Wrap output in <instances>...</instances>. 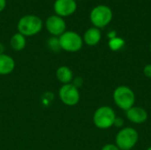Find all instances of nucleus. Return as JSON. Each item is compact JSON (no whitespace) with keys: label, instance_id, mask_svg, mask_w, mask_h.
Returning a JSON list of instances; mask_svg holds the SVG:
<instances>
[{"label":"nucleus","instance_id":"f257e3e1","mask_svg":"<svg viewBox=\"0 0 151 150\" xmlns=\"http://www.w3.org/2000/svg\"><path fill=\"white\" fill-rule=\"evenodd\" d=\"M42 20L40 17L34 14H27L21 17L17 24L18 33L24 36H34L42 29Z\"/></svg>","mask_w":151,"mask_h":150},{"label":"nucleus","instance_id":"f03ea898","mask_svg":"<svg viewBox=\"0 0 151 150\" xmlns=\"http://www.w3.org/2000/svg\"><path fill=\"white\" fill-rule=\"evenodd\" d=\"M113 101L119 109L127 111L134 106V92L127 86H119L113 91Z\"/></svg>","mask_w":151,"mask_h":150},{"label":"nucleus","instance_id":"7ed1b4c3","mask_svg":"<svg viewBox=\"0 0 151 150\" xmlns=\"http://www.w3.org/2000/svg\"><path fill=\"white\" fill-rule=\"evenodd\" d=\"M139 141V133L133 127L121 128L116 135L115 144L120 150H131Z\"/></svg>","mask_w":151,"mask_h":150},{"label":"nucleus","instance_id":"20e7f679","mask_svg":"<svg viewBox=\"0 0 151 150\" xmlns=\"http://www.w3.org/2000/svg\"><path fill=\"white\" fill-rule=\"evenodd\" d=\"M113 13L111 9L105 4H98L95 6L89 14L91 23L95 27L104 28L108 26L112 20Z\"/></svg>","mask_w":151,"mask_h":150},{"label":"nucleus","instance_id":"39448f33","mask_svg":"<svg viewBox=\"0 0 151 150\" xmlns=\"http://www.w3.org/2000/svg\"><path fill=\"white\" fill-rule=\"evenodd\" d=\"M116 118L115 111L109 106H101L95 111L93 115L94 125L102 130H106L113 126Z\"/></svg>","mask_w":151,"mask_h":150},{"label":"nucleus","instance_id":"423d86ee","mask_svg":"<svg viewBox=\"0 0 151 150\" xmlns=\"http://www.w3.org/2000/svg\"><path fill=\"white\" fill-rule=\"evenodd\" d=\"M59 44L61 50L66 52H78L83 46L82 37L74 31H65L59 37Z\"/></svg>","mask_w":151,"mask_h":150},{"label":"nucleus","instance_id":"0eeeda50","mask_svg":"<svg viewBox=\"0 0 151 150\" xmlns=\"http://www.w3.org/2000/svg\"><path fill=\"white\" fill-rule=\"evenodd\" d=\"M60 101L67 106L76 105L81 99L79 88L74 87L72 83L62 85L58 91Z\"/></svg>","mask_w":151,"mask_h":150},{"label":"nucleus","instance_id":"6e6552de","mask_svg":"<svg viewBox=\"0 0 151 150\" xmlns=\"http://www.w3.org/2000/svg\"><path fill=\"white\" fill-rule=\"evenodd\" d=\"M45 27L52 36L59 37L66 31V23L64 18L54 14L47 18L45 21Z\"/></svg>","mask_w":151,"mask_h":150},{"label":"nucleus","instance_id":"1a4fd4ad","mask_svg":"<svg viewBox=\"0 0 151 150\" xmlns=\"http://www.w3.org/2000/svg\"><path fill=\"white\" fill-rule=\"evenodd\" d=\"M55 14L65 18L73 15L77 10V3L75 0H56L53 4Z\"/></svg>","mask_w":151,"mask_h":150},{"label":"nucleus","instance_id":"9d476101","mask_svg":"<svg viewBox=\"0 0 151 150\" xmlns=\"http://www.w3.org/2000/svg\"><path fill=\"white\" fill-rule=\"evenodd\" d=\"M127 118L132 123L136 125H141L147 121L148 112L142 107L133 106L128 111H127Z\"/></svg>","mask_w":151,"mask_h":150},{"label":"nucleus","instance_id":"9b49d317","mask_svg":"<svg viewBox=\"0 0 151 150\" xmlns=\"http://www.w3.org/2000/svg\"><path fill=\"white\" fill-rule=\"evenodd\" d=\"M102 38V34L99 28L92 27H89L83 34V42L88 46H96L97 45Z\"/></svg>","mask_w":151,"mask_h":150},{"label":"nucleus","instance_id":"f8f14e48","mask_svg":"<svg viewBox=\"0 0 151 150\" xmlns=\"http://www.w3.org/2000/svg\"><path fill=\"white\" fill-rule=\"evenodd\" d=\"M15 69L14 59L7 54H0V75H8Z\"/></svg>","mask_w":151,"mask_h":150},{"label":"nucleus","instance_id":"ddd939ff","mask_svg":"<svg viewBox=\"0 0 151 150\" xmlns=\"http://www.w3.org/2000/svg\"><path fill=\"white\" fill-rule=\"evenodd\" d=\"M56 77L58 80V81L61 82L63 85L70 84L73 80V73L71 68H69L66 65H62L57 69Z\"/></svg>","mask_w":151,"mask_h":150},{"label":"nucleus","instance_id":"4468645a","mask_svg":"<svg viewBox=\"0 0 151 150\" xmlns=\"http://www.w3.org/2000/svg\"><path fill=\"white\" fill-rule=\"evenodd\" d=\"M10 45H11L12 49L16 51L23 50L27 45L26 36H24L23 34H21L19 33L14 34L10 39Z\"/></svg>","mask_w":151,"mask_h":150},{"label":"nucleus","instance_id":"2eb2a0df","mask_svg":"<svg viewBox=\"0 0 151 150\" xmlns=\"http://www.w3.org/2000/svg\"><path fill=\"white\" fill-rule=\"evenodd\" d=\"M108 46L112 51H118L125 46V40L121 37L117 36L109 40Z\"/></svg>","mask_w":151,"mask_h":150},{"label":"nucleus","instance_id":"dca6fc26","mask_svg":"<svg viewBox=\"0 0 151 150\" xmlns=\"http://www.w3.org/2000/svg\"><path fill=\"white\" fill-rule=\"evenodd\" d=\"M47 45L49 47L50 50H51L54 52H58L61 48H60V44H59V40L58 37H55V36H51L50 38L48 39L47 41Z\"/></svg>","mask_w":151,"mask_h":150},{"label":"nucleus","instance_id":"f3484780","mask_svg":"<svg viewBox=\"0 0 151 150\" xmlns=\"http://www.w3.org/2000/svg\"><path fill=\"white\" fill-rule=\"evenodd\" d=\"M72 84H73L74 87H76L77 88H81V87L82 86V84H83V80H82L81 77L73 78V81H72Z\"/></svg>","mask_w":151,"mask_h":150},{"label":"nucleus","instance_id":"a211bd4d","mask_svg":"<svg viewBox=\"0 0 151 150\" xmlns=\"http://www.w3.org/2000/svg\"><path fill=\"white\" fill-rule=\"evenodd\" d=\"M124 124H125V122H124V119L123 118H119V117H116L113 126H116V127H118V128H123Z\"/></svg>","mask_w":151,"mask_h":150},{"label":"nucleus","instance_id":"6ab92c4d","mask_svg":"<svg viewBox=\"0 0 151 150\" xmlns=\"http://www.w3.org/2000/svg\"><path fill=\"white\" fill-rule=\"evenodd\" d=\"M143 73L146 77L151 79V64H148L143 68Z\"/></svg>","mask_w":151,"mask_h":150},{"label":"nucleus","instance_id":"aec40b11","mask_svg":"<svg viewBox=\"0 0 151 150\" xmlns=\"http://www.w3.org/2000/svg\"><path fill=\"white\" fill-rule=\"evenodd\" d=\"M101 150H120L116 144H106L104 145Z\"/></svg>","mask_w":151,"mask_h":150},{"label":"nucleus","instance_id":"412c9836","mask_svg":"<svg viewBox=\"0 0 151 150\" xmlns=\"http://www.w3.org/2000/svg\"><path fill=\"white\" fill-rule=\"evenodd\" d=\"M107 36H108L109 40H110V39H112V38H115V37H117V36H118V35H117V32H116V31H114V30L110 31V32L108 33Z\"/></svg>","mask_w":151,"mask_h":150},{"label":"nucleus","instance_id":"4be33fe9","mask_svg":"<svg viewBox=\"0 0 151 150\" xmlns=\"http://www.w3.org/2000/svg\"><path fill=\"white\" fill-rule=\"evenodd\" d=\"M6 7V0H0V12H2Z\"/></svg>","mask_w":151,"mask_h":150},{"label":"nucleus","instance_id":"5701e85b","mask_svg":"<svg viewBox=\"0 0 151 150\" xmlns=\"http://www.w3.org/2000/svg\"><path fill=\"white\" fill-rule=\"evenodd\" d=\"M4 45L0 42V54H4Z\"/></svg>","mask_w":151,"mask_h":150},{"label":"nucleus","instance_id":"b1692460","mask_svg":"<svg viewBox=\"0 0 151 150\" xmlns=\"http://www.w3.org/2000/svg\"><path fill=\"white\" fill-rule=\"evenodd\" d=\"M146 150H151V146L150 147H149V148H148V149H147Z\"/></svg>","mask_w":151,"mask_h":150},{"label":"nucleus","instance_id":"393cba45","mask_svg":"<svg viewBox=\"0 0 151 150\" xmlns=\"http://www.w3.org/2000/svg\"><path fill=\"white\" fill-rule=\"evenodd\" d=\"M150 51H151V42H150Z\"/></svg>","mask_w":151,"mask_h":150},{"label":"nucleus","instance_id":"a878e982","mask_svg":"<svg viewBox=\"0 0 151 150\" xmlns=\"http://www.w3.org/2000/svg\"><path fill=\"white\" fill-rule=\"evenodd\" d=\"M75 1H79V0H75Z\"/></svg>","mask_w":151,"mask_h":150}]
</instances>
